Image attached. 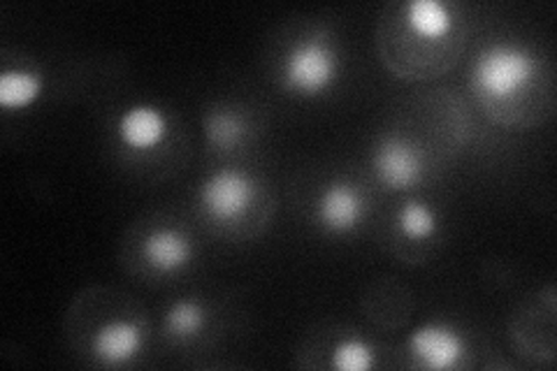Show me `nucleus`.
<instances>
[{
    "label": "nucleus",
    "instance_id": "15",
    "mask_svg": "<svg viewBox=\"0 0 557 371\" xmlns=\"http://www.w3.org/2000/svg\"><path fill=\"white\" fill-rule=\"evenodd\" d=\"M330 367L339 371H370L376 367V350L360 337L339 339L330 353Z\"/></svg>",
    "mask_w": 557,
    "mask_h": 371
},
{
    "label": "nucleus",
    "instance_id": "14",
    "mask_svg": "<svg viewBox=\"0 0 557 371\" xmlns=\"http://www.w3.org/2000/svg\"><path fill=\"white\" fill-rule=\"evenodd\" d=\"M395 225L399 230V235L411 242H428L440 230V217L434 207L421 200H409L403 207L397 209L395 214Z\"/></svg>",
    "mask_w": 557,
    "mask_h": 371
},
{
    "label": "nucleus",
    "instance_id": "6",
    "mask_svg": "<svg viewBox=\"0 0 557 371\" xmlns=\"http://www.w3.org/2000/svg\"><path fill=\"white\" fill-rule=\"evenodd\" d=\"M368 217V198L358 184L333 180L325 184L317 200V223L327 235H351Z\"/></svg>",
    "mask_w": 557,
    "mask_h": 371
},
{
    "label": "nucleus",
    "instance_id": "12",
    "mask_svg": "<svg viewBox=\"0 0 557 371\" xmlns=\"http://www.w3.org/2000/svg\"><path fill=\"white\" fill-rule=\"evenodd\" d=\"M45 94V79L28 67H8L0 75V108L5 112L28 110Z\"/></svg>",
    "mask_w": 557,
    "mask_h": 371
},
{
    "label": "nucleus",
    "instance_id": "3",
    "mask_svg": "<svg viewBox=\"0 0 557 371\" xmlns=\"http://www.w3.org/2000/svg\"><path fill=\"white\" fill-rule=\"evenodd\" d=\"M258 196V184L247 170L221 168L198 188V202L209 221L219 225H233L247 219Z\"/></svg>",
    "mask_w": 557,
    "mask_h": 371
},
{
    "label": "nucleus",
    "instance_id": "8",
    "mask_svg": "<svg viewBox=\"0 0 557 371\" xmlns=\"http://www.w3.org/2000/svg\"><path fill=\"white\" fill-rule=\"evenodd\" d=\"M403 12V26L416 35L413 42H428L430 47H440L442 42L456 40L458 33V14L456 5L442 3V0H409L399 5Z\"/></svg>",
    "mask_w": 557,
    "mask_h": 371
},
{
    "label": "nucleus",
    "instance_id": "10",
    "mask_svg": "<svg viewBox=\"0 0 557 371\" xmlns=\"http://www.w3.org/2000/svg\"><path fill=\"white\" fill-rule=\"evenodd\" d=\"M143 256L159 274L184 272L196 258V242L180 227H153L143 244Z\"/></svg>",
    "mask_w": 557,
    "mask_h": 371
},
{
    "label": "nucleus",
    "instance_id": "4",
    "mask_svg": "<svg viewBox=\"0 0 557 371\" xmlns=\"http://www.w3.org/2000/svg\"><path fill=\"white\" fill-rule=\"evenodd\" d=\"M372 170L386 188L409 190L423 182L425 156L405 135H383L372 151Z\"/></svg>",
    "mask_w": 557,
    "mask_h": 371
},
{
    "label": "nucleus",
    "instance_id": "9",
    "mask_svg": "<svg viewBox=\"0 0 557 371\" xmlns=\"http://www.w3.org/2000/svg\"><path fill=\"white\" fill-rule=\"evenodd\" d=\"M116 137L133 153L159 149L168 137V116L151 102H137L116 119Z\"/></svg>",
    "mask_w": 557,
    "mask_h": 371
},
{
    "label": "nucleus",
    "instance_id": "2",
    "mask_svg": "<svg viewBox=\"0 0 557 371\" xmlns=\"http://www.w3.org/2000/svg\"><path fill=\"white\" fill-rule=\"evenodd\" d=\"M342 75V54L333 38L313 33L295 42L284 57L282 84L298 98H321L333 91Z\"/></svg>",
    "mask_w": 557,
    "mask_h": 371
},
{
    "label": "nucleus",
    "instance_id": "11",
    "mask_svg": "<svg viewBox=\"0 0 557 371\" xmlns=\"http://www.w3.org/2000/svg\"><path fill=\"white\" fill-rule=\"evenodd\" d=\"M202 135L207 145L216 151H235L249 139L251 121L242 110L221 104V108L205 114Z\"/></svg>",
    "mask_w": 557,
    "mask_h": 371
},
{
    "label": "nucleus",
    "instance_id": "13",
    "mask_svg": "<svg viewBox=\"0 0 557 371\" xmlns=\"http://www.w3.org/2000/svg\"><path fill=\"white\" fill-rule=\"evenodd\" d=\"M207 327V309L196 297H184L172 302L165 311V330L174 342H190L200 337Z\"/></svg>",
    "mask_w": 557,
    "mask_h": 371
},
{
    "label": "nucleus",
    "instance_id": "7",
    "mask_svg": "<svg viewBox=\"0 0 557 371\" xmlns=\"http://www.w3.org/2000/svg\"><path fill=\"white\" fill-rule=\"evenodd\" d=\"M145 325L135 318H114V321L100 325L94 334V360L108 369L131 364L145 348Z\"/></svg>",
    "mask_w": 557,
    "mask_h": 371
},
{
    "label": "nucleus",
    "instance_id": "5",
    "mask_svg": "<svg viewBox=\"0 0 557 371\" xmlns=\"http://www.w3.org/2000/svg\"><path fill=\"white\" fill-rule=\"evenodd\" d=\"M407 350L416 367L448 371L460 367V362L465 360L467 342L462 332L450 323L430 321L409 334Z\"/></svg>",
    "mask_w": 557,
    "mask_h": 371
},
{
    "label": "nucleus",
    "instance_id": "1",
    "mask_svg": "<svg viewBox=\"0 0 557 371\" xmlns=\"http://www.w3.org/2000/svg\"><path fill=\"white\" fill-rule=\"evenodd\" d=\"M536 79L539 59L534 51L509 40L485 45L469 75L476 98L497 121H504L507 112H516L518 100L530 96Z\"/></svg>",
    "mask_w": 557,
    "mask_h": 371
}]
</instances>
